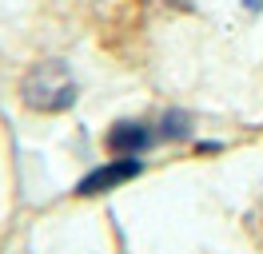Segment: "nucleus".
<instances>
[{"mask_svg": "<svg viewBox=\"0 0 263 254\" xmlns=\"http://www.w3.org/2000/svg\"><path fill=\"white\" fill-rule=\"evenodd\" d=\"M144 171V163L132 155H116L112 163H104V167H96V171H88L76 183V195H108V190L124 187V183H132L136 175Z\"/></svg>", "mask_w": 263, "mask_h": 254, "instance_id": "2", "label": "nucleus"}, {"mask_svg": "<svg viewBox=\"0 0 263 254\" xmlns=\"http://www.w3.org/2000/svg\"><path fill=\"white\" fill-rule=\"evenodd\" d=\"M156 135H160V139H183V135H187V115H180V111H167L164 119L156 123Z\"/></svg>", "mask_w": 263, "mask_h": 254, "instance_id": "4", "label": "nucleus"}, {"mask_svg": "<svg viewBox=\"0 0 263 254\" xmlns=\"http://www.w3.org/2000/svg\"><path fill=\"white\" fill-rule=\"evenodd\" d=\"M20 92H24V103L36 111H64L76 103V79L68 72V64L44 60L24 76Z\"/></svg>", "mask_w": 263, "mask_h": 254, "instance_id": "1", "label": "nucleus"}, {"mask_svg": "<svg viewBox=\"0 0 263 254\" xmlns=\"http://www.w3.org/2000/svg\"><path fill=\"white\" fill-rule=\"evenodd\" d=\"M152 143H160L156 123L128 119V123H116L112 131H108V147H112V155H132V159H140V155L152 147Z\"/></svg>", "mask_w": 263, "mask_h": 254, "instance_id": "3", "label": "nucleus"}]
</instances>
